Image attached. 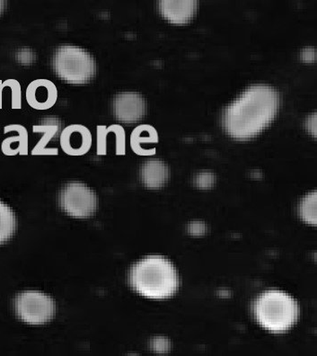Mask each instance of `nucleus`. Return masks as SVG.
Listing matches in <instances>:
<instances>
[{"label":"nucleus","mask_w":317,"mask_h":356,"mask_svg":"<svg viewBox=\"0 0 317 356\" xmlns=\"http://www.w3.org/2000/svg\"><path fill=\"white\" fill-rule=\"evenodd\" d=\"M281 97L268 85H252L225 108L222 124L233 139L248 140L266 130L278 115Z\"/></svg>","instance_id":"nucleus-1"},{"label":"nucleus","mask_w":317,"mask_h":356,"mask_svg":"<svg viewBox=\"0 0 317 356\" xmlns=\"http://www.w3.org/2000/svg\"><path fill=\"white\" fill-rule=\"evenodd\" d=\"M129 284L141 296L154 300L173 297L180 286L173 264L162 256H149L132 265Z\"/></svg>","instance_id":"nucleus-2"},{"label":"nucleus","mask_w":317,"mask_h":356,"mask_svg":"<svg viewBox=\"0 0 317 356\" xmlns=\"http://www.w3.org/2000/svg\"><path fill=\"white\" fill-rule=\"evenodd\" d=\"M252 313L258 324L270 332H287L297 324L300 307L297 300L285 291H264L252 302Z\"/></svg>","instance_id":"nucleus-3"},{"label":"nucleus","mask_w":317,"mask_h":356,"mask_svg":"<svg viewBox=\"0 0 317 356\" xmlns=\"http://www.w3.org/2000/svg\"><path fill=\"white\" fill-rule=\"evenodd\" d=\"M52 67L58 78L70 85H85L97 76V64L84 48L72 44L58 46L52 58Z\"/></svg>","instance_id":"nucleus-4"},{"label":"nucleus","mask_w":317,"mask_h":356,"mask_svg":"<svg viewBox=\"0 0 317 356\" xmlns=\"http://www.w3.org/2000/svg\"><path fill=\"white\" fill-rule=\"evenodd\" d=\"M60 210L76 219L95 216L98 208L97 193L82 182L74 181L61 187L58 196Z\"/></svg>","instance_id":"nucleus-5"},{"label":"nucleus","mask_w":317,"mask_h":356,"mask_svg":"<svg viewBox=\"0 0 317 356\" xmlns=\"http://www.w3.org/2000/svg\"><path fill=\"white\" fill-rule=\"evenodd\" d=\"M17 317L26 324L44 325L56 313V303L51 296L39 291H24L15 298Z\"/></svg>","instance_id":"nucleus-6"},{"label":"nucleus","mask_w":317,"mask_h":356,"mask_svg":"<svg viewBox=\"0 0 317 356\" xmlns=\"http://www.w3.org/2000/svg\"><path fill=\"white\" fill-rule=\"evenodd\" d=\"M113 112L122 124H137L146 115L147 102L140 94L133 92L117 94L113 101Z\"/></svg>","instance_id":"nucleus-7"},{"label":"nucleus","mask_w":317,"mask_h":356,"mask_svg":"<svg viewBox=\"0 0 317 356\" xmlns=\"http://www.w3.org/2000/svg\"><path fill=\"white\" fill-rule=\"evenodd\" d=\"M60 146L63 152L72 156H82L89 152L92 146V134L83 124H70L61 131Z\"/></svg>","instance_id":"nucleus-8"},{"label":"nucleus","mask_w":317,"mask_h":356,"mask_svg":"<svg viewBox=\"0 0 317 356\" xmlns=\"http://www.w3.org/2000/svg\"><path fill=\"white\" fill-rule=\"evenodd\" d=\"M26 97L29 106L36 110H49L58 100V88L54 82L39 79L30 83L26 88Z\"/></svg>","instance_id":"nucleus-9"},{"label":"nucleus","mask_w":317,"mask_h":356,"mask_svg":"<svg viewBox=\"0 0 317 356\" xmlns=\"http://www.w3.org/2000/svg\"><path fill=\"white\" fill-rule=\"evenodd\" d=\"M198 2L196 0H160L158 9L169 23L186 24L195 17Z\"/></svg>","instance_id":"nucleus-10"},{"label":"nucleus","mask_w":317,"mask_h":356,"mask_svg":"<svg viewBox=\"0 0 317 356\" xmlns=\"http://www.w3.org/2000/svg\"><path fill=\"white\" fill-rule=\"evenodd\" d=\"M140 179L147 188H162L169 179L168 165L161 159H149L141 167Z\"/></svg>","instance_id":"nucleus-11"},{"label":"nucleus","mask_w":317,"mask_h":356,"mask_svg":"<svg viewBox=\"0 0 317 356\" xmlns=\"http://www.w3.org/2000/svg\"><path fill=\"white\" fill-rule=\"evenodd\" d=\"M61 122L56 118H48L42 120V124L33 125V131L36 134H42L44 136L33 149V154L36 155H57V149H46L49 141L54 139L60 131Z\"/></svg>","instance_id":"nucleus-12"},{"label":"nucleus","mask_w":317,"mask_h":356,"mask_svg":"<svg viewBox=\"0 0 317 356\" xmlns=\"http://www.w3.org/2000/svg\"><path fill=\"white\" fill-rule=\"evenodd\" d=\"M17 230V217L11 207L0 200V245L10 241Z\"/></svg>","instance_id":"nucleus-13"},{"label":"nucleus","mask_w":317,"mask_h":356,"mask_svg":"<svg viewBox=\"0 0 317 356\" xmlns=\"http://www.w3.org/2000/svg\"><path fill=\"white\" fill-rule=\"evenodd\" d=\"M158 141V134L156 129L149 124H141L135 128L131 136L132 149L138 154L143 155L141 143H156Z\"/></svg>","instance_id":"nucleus-14"},{"label":"nucleus","mask_w":317,"mask_h":356,"mask_svg":"<svg viewBox=\"0 0 317 356\" xmlns=\"http://www.w3.org/2000/svg\"><path fill=\"white\" fill-rule=\"evenodd\" d=\"M10 131H17L18 136H12L3 140L2 147L9 146L11 144L17 143L19 144V153L26 155L29 152V134L26 128L21 124H9L4 128V134H7Z\"/></svg>","instance_id":"nucleus-15"},{"label":"nucleus","mask_w":317,"mask_h":356,"mask_svg":"<svg viewBox=\"0 0 317 356\" xmlns=\"http://www.w3.org/2000/svg\"><path fill=\"white\" fill-rule=\"evenodd\" d=\"M301 219L307 224L316 226L317 224V193L313 191L304 196L298 207Z\"/></svg>","instance_id":"nucleus-16"},{"label":"nucleus","mask_w":317,"mask_h":356,"mask_svg":"<svg viewBox=\"0 0 317 356\" xmlns=\"http://www.w3.org/2000/svg\"><path fill=\"white\" fill-rule=\"evenodd\" d=\"M5 87H9L12 90V108H22V88L17 79H9L3 82Z\"/></svg>","instance_id":"nucleus-17"},{"label":"nucleus","mask_w":317,"mask_h":356,"mask_svg":"<svg viewBox=\"0 0 317 356\" xmlns=\"http://www.w3.org/2000/svg\"><path fill=\"white\" fill-rule=\"evenodd\" d=\"M216 183V176L213 172L202 171L196 174L195 184L200 189H211Z\"/></svg>","instance_id":"nucleus-18"},{"label":"nucleus","mask_w":317,"mask_h":356,"mask_svg":"<svg viewBox=\"0 0 317 356\" xmlns=\"http://www.w3.org/2000/svg\"><path fill=\"white\" fill-rule=\"evenodd\" d=\"M111 133L109 127L106 125H97V154L104 155L106 154V137Z\"/></svg>","instance_id":"nucleus-19"},{"label":"nucleus","mask_w":317,"mask_h":356,"mask_svg":"<svg viewBox=\"0 0 317 356\" xmlns=\"http://www.w3.org/2000/svg\"><path fill=\"white\" fill-rule=\"evenodd\" d=\"M111 133L116 135L117 154H124L125 149V131L121 125L112 124L109 127Z\"/></svg>","instance_id":"nucleus-20"},{"label":"nucleus","mask_w":317,"mask_h":356,"mask_svg":"<svg viewBox=\"0 0 317 356\" xmlns=\"http://www.w3.org/2000/svg\"><path fill=\"white\" fill-rule=\"evenodd\" d=\"M188 232L195 237H202L207 232V225L201 220H195L188 225Z\"/></svg>","instance_id":"nucleus-21"},{"label":"nucleus","mask_w":317,"mask_h":356,"mask_svg":"<svg viewBox=\"0 0 317 356\" xmlns=\"http://www.w3.org/2000/svg\"><path fill=\"white\" fill-rule=\"evenodd\" d=\"M301 60L306 63H315L316 60V48L312 47H304L301 51Z\"/></svg>","instance_id":"nucleus-22"},{"label":"nucleus","mask_w":317,"mask_h":356,"mask_svg":"<svg viewBox=\"0 0 317 356\" xmlns=\"http://www.w3.org/2000/svg\"><path fill=\"white\" fill-rule=\"evenodd\" d=\"M306 127L307 131H309L311 134L313 135L314 137H316V113H312L307 118L306 122Z\"/></svg>","instance_id":"nucleus-23"},{"label":"nucleus","mask_w":317,"mask_h":356,"mask_svg":"<svg viewBox=\"0 0 317 356\" xmlns=\"http://www.w3.org/2000/svg\"><path fill=\"white\" fill-rule=\"evenodd\" d=\"M154 341L159 343V346H158L153 348L156 352L165 353L168 352V350L170 349V343L168 342V339H158L154 340Z\"/></svg>","instance_id":"nucleus-24"},{"label":"nucleus","mask_w":317,"mask_h":356,"mask_svg":"<svg viewBox=\"0 0 317 356\" xmlns=\"http://www.w3.org/2000/svg\"><path fill=\"white\" fill-rule=\"evenodd\" d=\"M5 87V85L3 84V81H0V109H2V106H3V104H2V91H3V89H4Z\"/></svg>","instance_id":"nucleus-25"},{"label":"nucleus","mask_w":317,"mask_h":356,"mask_svg":"<svg viewBox=\"0 0 317 356\" xmlns=\"http://www.w3.org/2000/svg\"><path fill=\"white\" fill-rule=\"evenodd\" d=\"M5 3L4 0H0V15H2L3 13H4L6 8Z\"/></svg>","instance_id":"nucleus-26"}]
</instances>
